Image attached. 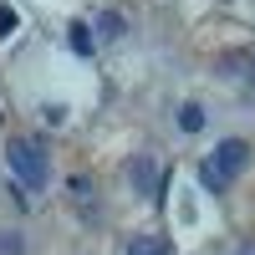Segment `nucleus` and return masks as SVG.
Wrapping results in <instances>:
<instances>
[{
  "instance_id": "obj_11",
  "label": "nucleus",
  "mask_w": 255,
  "mask_h": 255,
  "mask_svg": "<svg viewBox=\"0 0 255 255\" xmlns=\"http://www.w3.org/2000/svg\"><path fill=\"white\" fill-rule=\"evenodd\" d=\"M10 31H15V10L0 5V36H10Z\"/></svg>"
},
{
  "instance_id": "obj_1",
  "label": "nucleus",
  "mask_w": 255,
  "mask_h": 255,
  "mask_svg": "<svg viewBox=\"0 0 255 255\" xmlns=\"http://www.w3.org/2000/svg\"><path fill=\"white\" fill-rule=\"evenodd\" d=\"M245 168H250V143H245V138H225V143L209 148V158L199 163V179H204L209 194H225Z\"/></svg>"
},
{
  "instance_id": "obj_3",
  "label": "nucleus",
  "mask_w": 255,
  "mask_h": 255,
  "mask_svg": "<svg viewBox=\"0 0 255 255\" xmlns=\"http://www.w3.org/2000/svg\"><path fill=\"white\" fill-rule=\"evenodd\" d=\"M128 184H133L138 194H148V199L158 194V163H153V153H138L133 163H128Z\"/></svg>"
},
{
  "instance_id": "obj_8",
  "label": "nucleus",
  "mask_w": 255,
  "mask_h": 255,
  "mask_svg": "<svg viewBox=\"0 0 255 255\" xmlns=\"http://www.w3.org/2000/svg\"><path fill=\"white\" fill-rule=\"evenodd\" d=\"M92 31H97L102 41H118V36H123V15H118V10H102V15H97V26H92Z\"/></svg>"
},
{
  "instance_id": "obj_6",
  "label": "nucleus",
  "mask_w": 255,
  "mask_h": 255,
  "mask_svg": "<svg viewBox=\"0 0 255 255\" xmlns=\"http://www.w3.org/2000/svg\"><path fill=\"white\" fill-rule=\"evenodd\" d=\"M220 72H225V77H245L250 87H255V56H225Z\"/></svg>"
},
{
  "instance_id": "obj_2",
  "label": "nucleus",
  "mask_w": 255,
  "mask_h": 255,
  "mask_svg": "<svg viewBox=\"0 0 255 255\" xmlns=\"http://www.w3.org/2000/svg\"><path fill=\"white\" fill-rule=\"evenodd\" d=\"M5 163H10L15 184H26V189H46L51 184V158H46V148H41L36 138H10Z\"/></svg>"
},
{
  "instance_id": "obj_7",
  "label": "nucleus",
  "mask_w": 255,
  "mask_h": 255,
  "mask_svg": "<svg viewBox=\"0 0 255 255\" xmlns=\"http://www.w3.org/2000/svg\"><path fill=\"white\" fill-rule=\"evenodd\" d=\"M179 128H184V133H199V128H204V108H199V102H184V108H179V118H174Z\"/></svg>"
},
{
  "instance_id": "obj_12",
  "label": "nucleus",
  "mask_w": 255,
  "mask_h": 255,
  "mask_svg": "<svg viewBox=\"0 0 255 255\" xmlns=\"http://www.w3.org/2000/svg\"><path fill=\"white\" fill-rule=\"evenodd\" d=\"M235 255H255V240H240V250Z\"/></svg>"
},
{
  "instance_id": "obj_4",
  "label": "nucleus",
  "mask_w": 255,
  "mask_h": 255,
  "mask_svg": "<svg viewBox=\"0 0 255 255\" xmlns=\"http://www.w3.org/2000/svg\"><path fill=\"white\" fill-rule=\"evenodd\" d=\"M67 41H72V51H77V56H92V46H97L92 26H82V20H72V26H67Z\"/></svg>"
},
{
  "instance_id": "obj_10",
  "label": "nucleus",
  "mask_w": 255,
  "mask_h": 255,
  "mask_svg": "<svg viewBox=\"0 0 255 255\" xmlns=\"http://www.w3.org/2000/svg\"><path fill=\"white\" fill-rule=\"evenodd\" d=\"M72 199H77L82 209L92 204V179H87V174H77V179H72Z\"/></svg>"
},
{
  "instance_id": "obj_9",
  "label": "nucleus",
  "mask_w": 255,
  "mask_h": 255,
  "mask_svg": "<svg viewBox=\"0 0 255 255\" xmlns=\"http://www.w3.org/2000/svg\"><path fill=\"white\" fill-rule=\"evenodd\" d=\"M0 255H26V240H20V230H0Z\"/></svg>"
},
{
  "instance_id": "obj_5",
  "label": "nucleus",
  "mask_w": 255,
  "mask_h": 255,
  "mask_svg": "<svg viewBox=\"0 0 255 255\" xmlns=\"http://www.w3.org/2000/svg\"><path fill=\"white\" fill-rule=\"evenodd\" d=\"M128 255H168V240L163 235H133L128 240Z\"/></svg>"
}]
</instances>
